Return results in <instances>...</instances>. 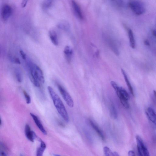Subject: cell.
<instances>
[{"label":"cell","mask_w":156,"mask_h":156,"mask_svg":"<svg viewBox=\"0 0 156 156\" xmlns=\"http://www.w3.org/2000/svg\"><path fill=\"white\" fill-rule=\"evenodd\" d=\"M153 92L154 96L156 100V91L155 90H153Z\"/></svg>","instance_id":"obj_33"},{"label":"cell","mask_w":156,"mask_h":156,"mask_svg":"<svg viewBox=\"0 0 156 156\" xmlns=\"http://www.w3.org/2000/svg\"><path fill=\"white\" fill-rule=\"evenodd\" d=\"M15 75L18 82L19 83L22 81L23 77L21 70L19 68H16L15 70Z\"/></svg>","instance_id":"obj_21"},{"label":"cell","mask_w":156,"mask_h":156,"mask_svg":"<svg viewBox=\"0 0 156 156\" xmlns=\"http://www.w3.org/2000/svg\"><path fill=\"white\" fill-rule=\"evenodd\" d=\"M104 151L105 156H114L113 152L107 146L104 147Z\"/></svg>","instance_id":"obj_23"},{"label":"cell","mask_w":156,"mask_h":156,"mask_svg":"<svg viewBox=\"0 0 156 156\" xmlns=\"http://www.w3.org/2000/svg\"><path fill=\"white\" fill-rule=\"evenodd\" d=\"M49 35L52 43L56 46L58 45V40L57 34L55 31L51 30L49 33Z\"/></svg>","instance_id":"obj_14"},{"label":"cell","mask_w":156,"mask_h":156,"mask_svg":"<svg viewBox=\"0 0 156 156\" xmlns=\"http://www.w3.org/2000/svg\"><path fill=\"white\" fill-rule=\"evenodd\" d=\"M40 145L38 148L36 152V156H43V153L46 148V145L45 143L40 140Z\"/></svg>","instance_id":"obj_16"},{"label":"cell","mask_w":156,"mask_h":156,"mask_svg":"<svg viewBox=\"0 0 156 156\" xmlns=\"http://www.w3.org/2000/svg\"><path fill=\"white\" fill-rule=\"evenodd\" d=\"M121 72L122 73L123 76L125 80L126 84L128 86V87L129 89L130 92L131 94L133 96H134V92L131 85L130 83V82L128 80V76L126 73L124 71V70L121 69Z\"/></svg>","instance_id":"obj_17"},{"label":"cell","mask_w":156,"mask_h":156,"mask_svg":"<svg viewBox=\"0 0 156 156\" xmlns=\"http://www.w3.org/2000/svg\"><path fill=\"white\" fill-rule=\"evenodd\" d=\"M152 34L153 35L156 37V30H152Z\"/></svg>","instance_id":"obj_30"},{"label":"cell","mask_w":156,"mask_h":156,"mask_svg":"<svg viewBox=\"0 0 156 156\" xmlns=\"http://www.w3.org/2000/svg\"><path fill=\"white\" fill-rule=\"evenodd\" d=\"M64 52L66 59L69 63L71 61L73 53L72 49L71 47L67 46L65 48Z\"/></svg>","instance_id":"obj_11"},{"label":"cell","mask_w":156,"mask_h":156,"mask_svg":"<svg viewBox=\"0 0 156 156\" xmlns=\"http://www.w3.org/2000/svg\"><path fill=\"white\" fill-rule=\"evenodd\" d=\"M10 59L11 61L14 63L18 65L21 64L20 61L18 58L11 57Z\"/></svg>","instance_id":"obj_25"},{"label":"cell","mask_w":156,"mask_h":156,"mask_svg":"<svg viewBox=\"0 0 156 156\" xmlns=\"http://www.w3.org/2000/svg\"><path fill=\"white\" fill-rule=\"evenodd\" d=\"M89 122L91 126L94 129L101 138H102L103 140H104L105 139V136L102 130L92 120H90Z\"/></svg>","instance_id":"obj_13"},{"label":"cell","mask_w":156,"mask_h":156,"mask_svg":"<svg viewBox=\"0 0 156 156\" xmlns=\"http://www.w3.org/2000/svg\"><path fill=\"white\" fill-rule=\"evenodd\" d=\"M20 156H23L21 154V155H20Z\"/></svg>","instance_id":"obj_35"},{"label":"cell","mask_w":156,"mask_h":156,"mask_svg":"<svg viewBox=\"0 0 156 156\" xmlns=\"http://www.w3.org/2000/svg\"><path fill=\"white\" fill-rule=\"evenodd\" d=\"M53 2L52 1H49V0L44 1L41 4L42 9L44 10H48L52 5Z\"/></svg>","instance_id":"obj_20"},{"label":"cell","mask_w":156,"mask_h":156,"mask_svg":"<svg viewBox=\"0 0 156 156\" xmlns=\"http://www.w3.org/2000/svg\"><path fill=\"white\" fill-rule=\"evenodd\" d=\"M25 134L27 138L31 142H34L36 137L35 133L31 130L30 126L26 124L25 128Z\"/></svg>","instance_id":"obj_9"},{"label":"cell","mask_w":156,"mask_h":156,"mask_svg":"<svg viewBox=\"0 0 156 156\" xmlns=\"http://www.w3.org/2000/svg\"><path fill=\"white\" fill-rule=\"evenodd\" d=\"M111 83L116 91L122 105L126 108H129V105L128 101L130 97L128 92L123 87H119L115 82L111 81Z\"/></svg>","instance_id":"obj_3"},{"label":"cell","mask_w":156,"mask_h":156,"mask_svg":"<svg viewBox=\"0 0 156 156\" xmlns=\"http://www.w3.org/2000/svg\"><path fill=\"white\" fill-rule=\"evenodd\" d=\"M128 6L133 12L136 15L144 14L146 11L144 3L139 1H131L128 3Z\"/></svg>","instance_id":"obj_4"},{"label":"cell","mask_w":156,"mask_h":156,"mask_svg":"<svg viewBox=\"0 0 156 156\" xmlns=\"http://www.w3.org/2000/svg\"><path fill=\"white\" fill-rule=\"evenodd\" d=\"M48 90L54 105L57 110L62 117L66 122L69 121V117L66 108L60 98L53 89L50 86L48 87Z\"/></svg>","instance_id":"obj_2"},{"label":"cell","mask_w":156,"mask_h":156,"mask_svg":"<svg viewBox=\"0 0 156 156\" xmlns=\"http://www.w3.org/2000/svg\"><path fill=\"white\" fill-rule=\"evenodd\" d=\"M57 85L62 97L67 104L69 107L73 108L74 106V102L71 96L61 85L58 83H57Z\"/></svg>","instance_id":"obj_6"},{"label":"cell","mask_w":156,"mask_h":156,"mask_svg":"<svg viewBox=\"0 0 156 156\" xmlns=\"http://www.w3.org/2000/svg\"><path fill=\"white\" fill-rule=\"evenodd\" d=\"M20 52L23 59L26 60L27 59L26 55L25 52L22 50H20Z\"/></svg>","instance_id":"obj_26"},{"label":"cell","mask_w":156,"mask_h":156,"mask_svg":"<svg viewBox=\"0 0 156 156\" xmlns=\"http://www.w3.org/2000/svg\"><path fill=\"white\" fill-rule=\"evenodd\" d=\"M110 112L112 118L114 119H116L118 118V114L116 109L113 103L111 104L110 105Z\"/></svg>","instance_id":"obj_18"},{"label":"cell","mask_w":156,"mask_h":156,"mask_svg":"<svg viewBox=\"0 0 156 156\" xmlns=\"http://www.w3.org/2000/svg\"><path fill=\"white\" fill-rule=\"evenodd\" d=\"M23 93L26 99L27 104H30L31 102V99L30 96L26 91H23Z\"/></svg>","instance_id":"obj_24"},{"label":"cell","mask_w":156,"mask_h":156,"mask_svg":"<svg viewBox=\"0 0 156 156\" xmlns=\"http://www.w3.org/2000/svg\"><path fill=\"white\" fill-rule=\"evenodd\" d=\"M128 35L130 45L133 49H135L136 47L133 32L130 29L128 30Z\"/></svg>","instance_id":"obj_15"},{"label":"cell","mask_w":156,"mask_h":156,"mask_svg":"<svg viewBox=\"0 0 156 156\" xmlns=\"http://www.w3.org/2000/svg\"><path fill=\"white\" fill-rule=\"evenodd\" d=\"M128 156H136L135 153L133 150H130L128 152Z\"/></svg>","instance_id":"obj_28"},{"label":"cell","mask_w":156,"mask_h":156,"mask_svg":"<svg viewBox=\"0 0 156 156\" xmlns=\"http://www.w3.org/2000/svg\"><path fill=\"white\" fill-rule=\"evenodd\" d=\"M57 27L60 29L65 30H68L69 27L68 23L65 21H62L58 23Z\"/></svg>","instance_id":"obj_22"},{"label":"cell","mask_w":156,"mask_h":156,"mask_svg":"<svg viewBox=\"0 0 156 156\" xmlns=\"http://www.w3.org/2000/svg\"><path fill=\"white\" fill-rule=\"evenodd\" d=\"M28 1H23L21 3V7L22 8L25 7L28 3Z\"/></svg>","instance_id":"obj_27"},{"label":"cell","mask_w":156,"mask_h":156,"mask_svg":"<svg viewBox=\"0 0 156 156\" xmlns=\"http://www.w3.org/2000/svg\"><path fill=\"white\" fill-rule=\"evenodd\" d=\"M55 156H61L58 155H55Z\"/></svg>","instance_id":"obj_34"},{"label":"cell","mask_w":156,"mask_h":156,"mask_svg":"<svg viewBox=\"0 0 156 156\" xmlns=\"http://www.w3.org/2000/svg\"><path fill=\"white\" fill-rule=\"evenodd\" d=\"M29 79L31 82L37 87H40V83L44 84L45 79L43 72L36 65L29 62L27 64Z\"/></svg>","instance_id":"obj_1"},{"label":"cell","mask_w":156,"mask_h":156,"mask_svg":"<svg viewBox=\"0 0 156 156\" xmlns=\"http://www.w3.org/2000/svg\"><path fill=\"white\" fill-rule=\"evenodd\" d=\"M144 44L146 46H150V43L149 40H146L144 42Z\"/></svg>","instance_id":"obj_29"},{"label":"cell","mask_w":156,"mask_h":156,"mask_svg":"<svg viewBox=\"0 0 156 156\" xmlns=\"http://www.w3.org/2000/svg\"><path fill=\"white\" fill-rule=\"evenodd\" d=\"M30 114L31 117H32L36 126L42 133L45 135H46L47 134V133L40 121L38 118V117L32 113H30Z\"/></svg>","instance_id":"obj_8"},{"label":"cell","mask_w":156,"mask_h":156,"mask_svg":"<svg viewBox=\"0 0 156 156\" xmlns=\"http://www.w3.org/2000/svg\"><path fill=\"white\" fill-rule=\"evenodd\" d=\"M108 43L111 48L115 54L117 55H118L119 51L116 44L113 40H111V39H108Z\"/></svg>","instance_id":"obj_19"},{"label":"cell","mask_w":156,"mask_h":156,"mask_svg":"<svg viewBox=\"0 0 156 156\" xmlns=\"http://www.w3.org/2000/svg\"><path fill=\"white\" fill-rule=\"evenodd\" d=\"M1 156H7L5 153L4 152H2L1 153Z\"/></svg>","instance_id":"obj_32"},{"label":"cell","mask_w":156,"mask_h":156,"mask_svg":"<svg viewBox=\"0 0 156 156\" xmlns=\"http://www.w3.org/2000/svg\"><path fill=\"white\" fill-rule=\"evenodd\" d=\"M114 156H120L119 154L116 152H113Z\"/></svg>","instance_id":"obj_31"},{"label":"cell","mask_w":156,"mask_h":156,"mask_svg":"<svg viewBox=\"0 0 156 156\" xmlns=\"http://www.w3.org/2000/svg\"><path fill=\"white\" fill-rule=\"evenodd\" d=\"M72 5L74 12L76 16L81 20L83 19V15L79 5L75 1H72Z\"/></svg>","instance_id":"obj_10"},{"label":"cell","mask_w":156,"mask_h":156,"mask_svg":"<svg viewBox=\"0 0 156 156\" xmlns=\"http://www.w3.org/2000/svg\"><path fill=\"white\" fill-rule=\"evenodd\" d=\"M146 113L150 120L156 125V114L153 109L150 107L148 108Z\"/></svg>","instance_id":"obj_12"},{"label":"cell","mask_w":156,"mask_h":156,"mask_svg":"<svg viewBox=\"0 0 156 156\" xmlns=\"http://www.w3.org/2000/svg\"><path fill=\"white\" fill-rule=\"evenodd\" d=\"M137 149L139 156H150L149 152L145 145L142 138L139 135L136 136Z\"/></svg>","instance_id":"obj_5"},{"label":"cell","mask_w":156,"mask_h":156,"mask_svg":"<svg viewBox=\"0 0 156 156\" xmlns=\"http://www.w3.org/2000/svg\"><path fill=\"white\" fill-rule=\"evenodd\" d=\"M12 12V7L9 5L5 4L2 8L1 11V17L5 21L8 20L11 16Z\"/></svg>","instance_id":"obj_7"}]
</instances>
